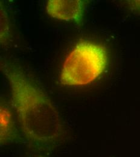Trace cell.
<instances>
[{
  "mask_svg": "<svg viewBox=\"0 0 140 157\" xmlns=\"http://www.w3.org/2000/svg\"><path fill=\"white\" fill-rule=\"evenodd\" d=\"M1 69L25 137L39 146L56 143L65 133V125L53 103L17 66L4 62Z\"/></svg>",
  "mask_w": 140,
  "mask_h": 157,
  "instance_id": "obj_1",
  "label": "cell"
},
{
  "mask_svg": "<svg viewBox=\"0 0 140 157\" xmlns=\"http://www.w3.org/2000/svg\"><path fill=\"white\" fill-rule=\"evenodd\" d=\"M108 65V51L103 45L81 41L65 59L60 70V82L68 86L89 85L103 75Z\"/></svg>",
  "mask_w": 140,
  "mask_h": 157,
  "instance_id": "obj_2",
  "label": "cell"
},
{
  "mask_svg": "<svg viewBox=\"0 0 140 157\" xmlns=\"http://www.w3.org/2000/svg\"><path fill=\"white\" fill-rule=\"evenodd\" d=\"M85 1L81 0H48L47 14L53 18L80 24L84 12Z\"/></svg>",
  "mask_w": 140,
  "mask_h": 157,
  "instance_id": "obj_3",
  "label": "cell"
},
{
  "mask_svg": "<svg viewBox=\"0 0 140 157\" xmlns=\"http://www.w3.org/2000/svg\"><path fill=\"white\" fill-rule=\"evenodd\" d=\"M0 143L4 145L15 138V123L9 107L1 103L0 108Z\"/></svg>",
  "mask_w": 140,
  "mask_h": 157,
  "instance_id": "obj_4",
  "label": "cell"
},
{
  "mask_svg": "<svg viewBox=\"0 0 140 157\" xmlns=\"http://www.w3.org/2000/svg\"><path fill=\"white\" fill-rule=\"evenodd\" d=\"M9 24L7 15L5 9L1 7V42H4L9 36Z\"/></svg>",
  "mask_w": 140,
  "mask_h": 157,
  "instance_id": "obj_5",
  "label": "cell"
},
{
  "mask_svg": "<svg viewBox=\"0 0 140 157\" xmlns=\"http://www.w3.org/2000/svg\"><path fill=\"white\" fill-rule=\"evenodd\" d=\"M129 9L138 14H140V0H130L127 1Z\"/></svg>",
  "mask_w": 140,
  "mask_h": 157,
  "instance_id": "obj_6",
  "label": "cell"
},
{
  "mask_svg": "<svg viewBox=\"0 0 140 157\" xmlns=\"http://www.w3.org/2000/svg\"><path fill=\"white\" fill-rule=\"evenodd\" d=\"M43 157V156H39V157Z\"/></svg>",
  "mask_w": 140,
  "mask_h": 157,
  "instance_id": "obj_7",
  "label": "cell"
}]
</instances>
